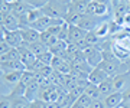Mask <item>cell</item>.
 I'll use <instances>...</instances> for the list:
<instances>
[{"label": "cell", "mask_w": 130, "mask_h": 108, "mask_svg": "<svg viewBox=\"0 0 130 108\" xmlns=\"http://www.w3.org/2000/svg\"><path fill=\"white\" fill-rule=\"evenodd\" d=\"M111 51L120 62L130 58V32H119L111 40Z\"/></svg>", "instance_id": "obj_1"}, {"label": "cell", "mask_w": 130, "mask_h": 108, "mask_svg": "<svg viewBox=\"0 0 130 108\" xmlns=\"http://www.w3.org/2000/svg\"><path fill=\"white\" fill-rule=\"evenodd\" d=\"M71 3L61 2V0H49L41 7L42 13L45 16L54 17V19H65L67 13L70 12Z\"/></svg>", "instance_id": "obj_2"}, {"label": "cell", "mask_w": 130, "mask_h": 108, "mask_svg": "<svg viewBox=\"0 0 130 108\" xmlns=\"http://www.w3.org/2000/svg\"><path fill=\"white\" fill-rule=\"evenodd\" d=\"M83 53L87 62L90 63V66H93V68L100 66V63L103 62V49L100 46H88L87 49L83 51Z\"/></svg>", "instance_id": "obj_3"}, {"label": "cell", "mask_w": 130, "mask_h": 108, "mask_svg": "<svg viewBox=\"0 0 130 108\" xmlns=\"http://www.w3.org/2000/svg\"><path fill=\"white\" fill-rule=\"evenodd\" d=\"M2 32H3V40H6L12 48H20L23 45V36H22L20 29L19 30H7L2 26Z\"/></svg>", "instance_id": "obj_4"}, {"label": "cell", "mask_w": 130, "mask_h": 108, "mask_svg": "<svg viewBox=\"0 0 130 108\" xmlns=\"http://www.w3.org/2000/svg\"><path fill=\"white\" fill-rule=\"evenodd\" d=\"M23 72H25V71H23ZM23 72H7V74H2V82H3L5 87H9L10 92H12L14 87L20 82Z\"/></svg>", "instance_id": "obj_5"}, {"label": "cell", "mask_w": 130, "mask_h": 108, "mask_svg": "<svg viewBox=\"0 0 130 108\" xmlns=\"http://www.w3.org/2000/svg\"><path fill=\"white\" fill-rule=\"evenodd\" d=\"M2 26L7 30H19L20 29V22H19V16L12 12L9 14H3L2 16Z\"/></svg>", "instance_id": "obj_6"}, {"label": "cell", "mask_w": 130, "mask_h": 108, "mask_svg": "<svg viewBox=\"0 0 130 108\" xmlns=\"http://www.w3.org/2000/svg\"><path fill=\"white\" fill-rule=\"evenodd\" d=\"M87 13L91 16H95V17H101L107 13V5L101 3L100 0H90Z\"/></svg>", "instance_id": "obj_7"}, {"label": "cell", "mask_w": 130, "mask_h": 108, "mask_svg": "<svg viewBox=\"0 0 130 108\" xmlns=\"http://www.w3.org/2000/svg\"><path fill=\"white\" fill-rule=\"evenodd\" d=\"M23 71H26V65L22 61L2 62V74H7V72H23Z\"/></svg>", "instance_id": "obj_8"}, {"label": "cell", "mask_w": 130, "mask_h": 108, "mask_svg": "<svg viewBox=\"0 0 130 108\" xmlns=\"http://www.w3.org/2000/svg\"><path fill=\"white\" fill-rule=\"evenodd\" d=\"M20 32H22V36H23V45H30V43L41 40V32H38L36 29L26 28V29H20Z\"/></svg>", "instance_id": "obj_9"}, {"label": "cell", "mask_w": 130, "mask_h": 108, "mask_svg": "<svg viewBox=\"0 0 130 108\" xmlns=\"http://www.w3.org/2000/svg\"><path fill=\"white\" fill-rule=\"evenodd\" d=\"M107 78H108V74H107L104 69H101L100 66H97V68H94V69L90 72L88 82L90 84H94V85H100L101 82H104Z\"/></svg>", "instance_id": "obj_10"}, {"label": "cell", "mask_w": 130, "mask_h": 108, "mask_svg": "<svg viewBox=\"0 0 130 108\" xmlns=\"http://www.w3.org/2000/svg\"><path fill=\"white\" fill-rule=\"evenodd\" d=\"M94 17H95V16H91V14H88V13L83 14V16H81V20H79V23H78V28H81L83 30H85V32H93L98 25V22L94 19Z\"/></svg>", "instance_id": "obj_11"}, {"label": "cell", "mask_w": 130, "mask_h": 108, "mask_svg": "<svg viewBox=\"0 0 130 108\" xmlns=\"http://www.w3.org/2000/svg\"><path fill=\"white\" fill-rule=\"evenodd\" d=\"M39 92H41V84L36 81V78L30 82V84L26 87V91H25V98L28 101H35V99L39 98Z\"/></svg>", "instance_id": "obj_12"}, {"label": "cell", "mask_w": 130, "mask_h": 108, "mask_svg": "<svg viewBox=\"0 0 130 108\" xmlns=\"http://www.w3.org/2000/svg\"><path fill=\"white\" fill-rule=\"evenodd\" d=\"M124 101V95L119 92V91H114L113 94L107 95L104 98V104H106V108H117L119 105H121Z\"/></svg>", "instance_id": "obj_13"}, {"label": "cell", "mask_w": 130, "mask_h": 108, "mask_svg": "<svg viewBox=\"0 0 130 108\" xmlns=\"http://www.w3.org/2000/svg\"><path fill=\"white\" fill-rule=\"evenodd\" d=\"M87 32L83 30L78 26H74V25H70V33H68V43H78L81 42L84 38H85Z\"/></svg>", "instance_id": "obj_14"}, {"label": "cell", "mask_w": 130, "mask_h": 108, "mask_svg": "<svg viewBox=\"0 0 130 108\" xmlns=\"http://www.w3.org/2000/svg\"><path fill=\"white\" fill-rule=\"evenodd\" d=\"M119 66H120V61L114 58V59H104V61L100 63V68L104 69L108 74V76H114L117 75V69H119Z\"/></svg>", "instance_id": "obj_15"}, {"label": "cell", "mask_w": 130, "mask_h": 108, "mask_svg": "<svg viewBox=\"0 0 130 108\" xmlns=\"http://www.w3.org/2000/svg\"><path fill=\"white\" fill-rule=\"evenodd\" d=\"M18 49H19V52H20V61L26 65V69H28V66L32 65L33 62L36 61V55H35L26 45H22V46L18 48Z\"/></svg>", "instance_id": "obj_16"}, {"label": "cell", "mask_w": 130, "mask_h": 108, "mask_svg": "<svg viewBox=\"0 0 130 108\" xmlns=\"http://www.w3.org/2000/svg\"><path fill=\"white\" fill-rule=\"evenodd\" d=\"M111 78H113V84H114V91L121 92V89L124 88L127 79L130 78V72H126V74H117V75L111 76Z\"/></svg>", "instance_id": "obj_17"}, {"label": "cell", "mask_w": 130, "mask_h": 108, "mask_svg": "<svg viewBox=\"0 0 130 108\" xmlns=\"http://www.w3.org/2000/svg\"><path fill=\"white\" fill-rule=\"evenodd\" d=\"M67 48H68V42H67V40H61V39H59L54 46L49 48V51H51L55 56H59V58H64V59H65V55H67Z\"/></svg>", "instance_id": "obj_18"}, {"label": "cell", "mask_w": 130, "mask_h": 108, "mask_svg": "<svg viewBox=\"0 0 130 108\" xmlns=\"http://www.w3.org/2000/svg\"><path fill=\"white\" fill-rule=\"evenodd\" d=\"M32 9H33V6L29 5L28 2H25V0H19V2H16L13 5V13L16 16H23V14H26L29 10H32Z\"/></svg>", "instance_id": "obj_19"}, {"label": "cell", "mask_w": 130, "mask_h": 108, "mask_svg": "<svg viewBox=\"0 0 130 108\" xmlns=\"http://www.w3.org/2000/svg\"><path fill=\"white\" fill-rule=\"evenodd\" d=\"M98 89H100V92H101V95L106 98L107 95H110L114 92V84H113V78L111 76H108L104 82H101V84L98 85Z\"/></svg>", "instance_id": "obj_20"}, {"label": "cell", "mask_w": 130, "mask_h": 108, "mask_svg": "<svg viewBox=\"0 0 130 108\" xmlns=\"http://www.w3.org/2000/svg\"><path fill=\"white\" fill-rule=\"evenodd\" d=\"M85 94L88 95L90 98L93 99V101H98V99H104V97L101 95L100 92V89H98V85H94V84H88L85 87V91H84Z\"/></svg>", "instance_id": "obj_21"}, {"label": "cell", "mask_w": 130, "mask_h": 108, "mask_svg": "<svg viewBox=\"0 0 130 108\" xmlns=\"http://www.w3.org/2000/svg\"><path fill=\"white\" fill-rule=\"evenodd\" d=\"M88 5H90V0H72L71 7L83 16V14L87 13V10H88Z\"/></svg>", "instance_id": "obj_22"}, {"label": "cell", "mask_w": 130, "mask_h": 108, "mask_svg": "<svg viewBox=\"0 0 130 108\" xmlns=\"http://www.w3.org/2000/svg\"><path fill=\"white\" fill-rule=\"evenodd\" d=\"M12 99V108H29L30 107V101L25 98V97H14V95H9Z\"/></svg>", "instance_id": "obj_23"}, {"label": "cell", "mask_w": 130, "mask_h": 108, "mask_svg": "<svg viewBox=\"0 0 130 108\" xmlns=\"http://www.w3.org/2000/svg\"><path fill=\"white\" fill-rule=\"evenodd\" d=\"M65 22L68 25H74V26H78L79 20H81V14L78 13V12H75L72 7H70V12L67 13V16H65Z\"/></svg>", "instance_id": "obj_24"}, {"label": "cell", "mask_w": 130, "mask_h": 108, "mask_svg": "<svg viewBox=\"0 0 130 108\" xmlns=\"http://www.w3.org/2000/svg\"><path fill=\"white\" fill-rule=\"evenodd\" d=\"M26 46L30 49V51L36 55V56H39V55H42L43 52H46V51H49V48L45 45L43 42H41V40H38V42H35V43H30V45H26Z\"/></svg>", "instance_id": "obj_25"}, {"label": "cell", "mask_w": 130, "mask_h": 108, "mask_svg": "<svg viewBox=\"0 0 130 108\" xmlns=\"http://www.w3.org/2000/svg\"><path fill=\"white\" fill-rule=\"evenodd\" d=\"M59 40V38H56V36H54L51 32H42L41 33V42H43L45 45H46L48 48H52L54 45H55L56 42Z\"/></svg>", "instance_id": "obj_26"}, {"label": "cell", "mask_w": 130, "mask_h": 108, "mask_svg": "<svg viewBox=\"0 0 130 108\" xmlns=\"http://www.w3.org/2000/svg\"><path fill=\"white\" fill-rule=\"evenodd\" d=\"M94 33L97 35L98 38H106V35L110 33V28H108V23L107 22H101V23L97 25V28L94 29Z\"/></svg>", "instance_id": "obj_27"}, {"label": "cell", "mask_w": 130, "mask_h": 108, "mask_svg": "<svg viewBox=\"0 0 130 108\" xmlns=\"http://www.w3.org/2000/svg\"><path fill=\"white\" fill-rule=\"evenodd\" d=\"M93 99L90 98L88 95L85 94V92H84L83 95H81V97H79L78 99H77V101H75V104H77V105H78V107H81V108H91V105H93Z\"/></svg>", "instance_id": "obj_28"}, {"label": "cell", "mask_w": 130, "mask_h": 108, "mask_svg": "<svg viewBox=\"0 0 130 108\" xmlns=\"http://www.w3.org/2000/svg\"><path fill=\"white\" fill-rule=\"evenodd\" d=\"M6 61H20V52H19L18 48H13L9 53L2 55V62H6Z\"/></svg>", "instance_id": "obj_29"}, {"label": "cell", "mask_w": 130, "mask_h": 108, "mask_svg": "<svg viewBox=\"0 0 130 108\" xmlns=\"http://www.w3.org/2000/svg\"><path fill=\"white\" fill-rule=\"evenodd\" d=\"M84 40H85V43H87V46H98L100 38H98L97 35L94 33V30H93V32H87Z\"/></svg>", "instance_id": "obj_30"}, {"label": "cell", "mask_w": 130, "mask_h": 108, "mask_svg": "<svg viewBox=\"0 0 130 108\" xmlns=\"http://www.w3.org/2000/svg\"><path fill=\"white\" fill-rule=\"evenodd\" d=\"M54 56H55V55H54L51 51H46V52H43L42 55H39V56H36V58L43 63V65H51L52 61H54Z\"/></svg>", "instance_id": "obj_31"}, {"label": "cell", "mask_w": 130, "mask_h": 108, "mask_svg": "<svg viewBox=\"0 0 130 108\" xmlns=\"http://www.w3.org/2000/svg\"><path fill=\"white\" fill-rule=\"evenodd\" d=\"M29 108H48V102H45L43 99H35L30 102V107Z\"/></svg>", "instance_id": "obj_32"}, {"label": "cell", "mask_w": 130, "mask_h": 108, "mask_svg": "<svg viewBox=\"0 0 130 108\" xmlns=\"http://www.w3.org/2000/svg\"><path fill=\"white\" fill-rule=\"evenodd\" d=\"M0 108H12V99L9 95H3L0 101Z\"/></svg>", "instance_id": "obj_33"}, {"label": "cell", "mask_w": 130, "mask_h": 108, "mask_svg": "<svg viewBox=\"0 0 130 108\" xmlns=\"http://www.w3.org/2000/svg\"><path fill=\"white\" fill-rule=\"evenodd\" d=\"M12 49H13V48L10 46L6 40H3V39H2V43H0V53H2V55H6V53H9Z\"/></svg>", "instance_id": "obj_34"}, {"label": "cell", "mask_w": 130, "mask_h": 108, "mask_svg": "<svg viewBox=\"0 0 130 108\" xmlns=\"http://www.w3.org/2000/svg\"><path fill=\"white\" fill-rule=\"evenodd\" d=\"M108 28H110V35H117L119 33V28H120V25L117 23L116 20H113L108 23Z\"/></svg>", "instance_id": "obj_35"}, {"label": "cell", "mask_w": 130, "mask_h": 108, "mask_svg": "<svg viewBox=\"0 0 130 108\" xmlns=\"http://www.w3.org/2000/svg\"><path fill=\"white\" fill-rule=\"evenodd\" d=\"M127 25L130 26V10L124 14V17H123V26H127Z\"/></svg>", "instance_id": "obj_36"}, {"label": "cell", "mask_w": 130, "mask_h": 108, "mask_svg": "<svg viewBox=\"0 0 130 108\" xmlns=\"http://www.w3.org/2000/svg\"><path fill=\"white\" fill-rule=\"evenodd\" d=\"M16 2H19V0H2V3H9V5H14Z\"/></svg>", "instance_id": "obj_37"}, {"label": "cell", "mask_w": 130, "mask_h": 108, "mask_svg": "<svg viewBox=\"0 0 130 108\" xmlns=\"http://www.w3.org/2000/svg\"><path fill=\"white\" fill-rule=\"evenodd\" d=\"M70 108H81V107H78V105H77V104H74V105H71Z\"/></svg>", "instance_id": "obj_38"}, {"label": "cell", "mask_w": 130, "mask_h": 108, "mask_svg": "<svg viewBox=\"0 0 130 108\" xmlns=\"http://www.w3.org/2000/svg\"><path fill=\"white\" fill-rule=\"evenodd\" d=\"M126 98H129V99H130V91L127 92V97H124V99H126Z\"/></svg>", "instance_id": "obj_39"}, {"label": "cell", "mask_w": 130, "mask_h": 108, "mask_svg": "<svg viewBox=\"0 0 130 108\" xmlns=\"http://www.w3.org/2000/svg\"><path fill=\"white\" fill-rule=\"evenodd\" d=\"M113 3H114V6H117V2H119V0H111Z\"/></svg>", "instance_id": "obj_40"}, {"label": "cell", "mask_w": 130, "mask_h": 108, "mask_svg": "<svg viewBox=\"0 0 130 108\" xmlns=\"http://www.w3.org/2000/svg\"><path fill=\"white\" fill-rule=\"evenodd\" d=\"M129 7H130V0H129Z\"/></svg>", "instance_id": "obj_41"}, {"label": "cell", "mask_w": 130, "mask_h": 108, "mask_svg": "<svg viewBox=\"0 0 130 108\" xmlns=\"http://www.w3.org/2000/svg\"><path fill=\"white\" fill-rule=\"evenodd\" d=\"M61 2H67V0H61Z\"/></svg>", "instance_id": "obj_42"}]
</instances>
